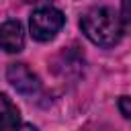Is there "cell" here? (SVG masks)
<instances>
[{"label": "cell", "instance_id": "52a82bcc", "mask_svg": "<svg viewBox=\"0 0 131 131\" xmlns=\"http://www.w3.org/2000/svg\"><path fill=\"white\" fill-rule=\"evenodd\" d=\"M119 108L125 115V119L131 121V96H121L119 98Z\"/></svg>", "mask_w": 131, "mask_h": 131}, {"label": "cell", "instance_id": "277c9868", "mask_svg": "<svg viewBox=\"0 0 131 131\" xmlns=\"http://www.w3.org/2000/svg\"><path fill=\"white\" fill-rule=\"evenodd\" d=\"M25 47V33L18 20H6L0 25V49L6 53H18Z\"/></svg>", "mask_w": 131, "mask_h": 131}, {"label": "cell", "instance_id": "8992f818", "mask_svg": "<svg viewBox=\"0 0 131 131\" xmlns=\"http://www.w3.org/2000/svg\"><path fill=\"white\" fill-rule=\"evenodd\" d=\"M121 23H123V27L131 29V0H123V8H121Z\"/></svg>", "mask_w": 131, "mask_h": 131}, {"label": "cell", "instance_id": "5b68a950", "mask_svg": "<svg viewBox=\"0 0 131 131\" xmlns=\"http://www.w3.org/2000/svg\"><path fill=\"white\" fill-rule=\"evenodd\" d=\"M16 127H23L20 113L16 104L4 92H0V129H16Z\"/></svg>", "mask_w": 131, "mask_h": 131}, {"label": "cell", "instance_id": "6da1fadb", "mask_svg": "<svg viewBox=\"0 0 131 131\" xmlns=\"http://www.w3.org/2000/svg\"><path fill=\"white\" fill-rule=\"evenodd\" d=\"M80 29L98 47H113L121 41V35H123L121 16L106 6L88 10L80 20Z\"/></svg>", "mask_w": 131, "mask_h": 131}, {"label": "cell", "instance_id": "7a4b0ae2", "mask_svg": "<svg viewBox=\"0 0 131 131\" xmlns=\"http://www.w3.org/2000/svg\"><path fill=\"white\" fill-rule=\"evenodd\" d=\"M63 23H66V16L61 10H57L53 6H41L31 14L29 29H31L33 39L45 43V41H51L59 33Z\"/></svg>", "mask_w": 131, "mask_h": 131}, {"label": "cell", "instance_id": "3957f363", "mask_svg": "<svg viewBox=\"0 0 131 131\" xmlns=\"http://www.w3.org/2000/svg\"><path fill=\"white\" fill-rule=\"evenodd\" d=\"M6 78H8L10 86H12L16 92L25 94V96H33V94H37L39 88H41L39 78H37L25 63H10L8 70H6Z\"/></svg>", "mask_w": 131, "mask_h": 131}]
</instances>
